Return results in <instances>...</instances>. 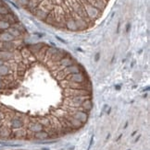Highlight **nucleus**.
Returning a JSON list of instances; mask_svg holds the SVG:
<instances>
[{
  "instance_id": "obj_1",
  "label": "nucleus",
  "mask_w": 150,
  "mask_h": 150,
  "mask_svg": "<svg viewBox=\"0 0 150 150\" xmlns=\"http://www.w3.org/2000/svg\"><path fill=\"white\" fill-rule=\"evenodd\" d=\"M6 64L9 73L0 81V97L15 96L22 103L12 119L21 123L26 140H34L40 133L58 138L87 123L93 109L92 82L66 53L42 46L15 50Z\"/></svg>"
}]
</instances>
